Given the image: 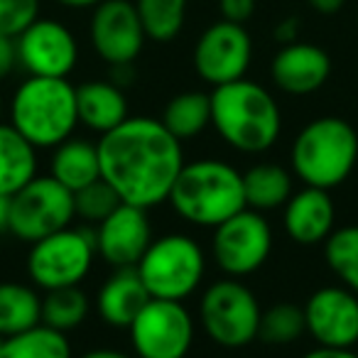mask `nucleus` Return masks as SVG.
Listing matches in <instances>:
<instances>
[{
    "label": "nucleus",
    "mask_w": 358,
    "mask_h": 358,
    "mask_svg": "<svg viewBox=\"0 0 358 358\" xmlns=\"http://www.w3.org/2000/svg\"><path fill=\"white\" fill-rule=\"evenodd\" d=\"M101 179L108 182L123 204L150 211L169 199L185 167L182 143L159 118L130 115L99 138Z\"/></svg>",
    "instance_id": "obj_1"
},
{
    "label": "nucleus",
    "mask_w": 358,
    "mask_h": 358,
    "mask_svg": "<svg viewBox=\"0 0 358 358\" xmlns=\"http://www.w3.org/2000/svg\"><path fill=\"white\" fill-rule=\"evenodd\" d=\"M211 128L236 152L263 155L280 140L282 110L273 91L243 76L231 84L214 86Z\"/></svg>",
    "instance_id": "obj_2"
},
{
    "label": "nucleus",
    "mask_w": 358,
    "mask_h": 358,
    "mask_svg": "<svg viewBox=\"0 0 358 358\" xmlns=\"http://www.w3.org/2000/svg\"><path fill=\"white\" fill-rule=\"evenodd\" d=\"M167 204L187 224L214 231L226 219L245 209L243 172L216 157L185 162Z\"/></svg>",
    "instance_id": "obj_3"
},
{
    "label": "nucleus",
    "mask_w": 358,
    "mask_h": 358,
    "mask_svg": "<svg viewBox=\"0 0 358 358\" xmlns=\"http://www.w3.org/2000/svg\"><path fill=\"white\" fill-rule=\"evenodd\" d=\"M358 164V133L346 118L319 115L302 125L289 148V169L304 187L336 189Z\"/></svg>",
    "instance_id": "obj_4"
},
{
    "label": "nucleus",
    "mask_w": 358,
    "mask_h": 358,
    "mask_svg": "<svg viewBox=\"0 0 358 358\" xmlns=\"http://www.w3.org/2000/svg\"><path fill=\"white\" fill-rule=\"evenodd\" d=\"M8 118L37 150H55L79 128L76 86L69 79L27 76L13 91Z\"/></svg>",
    "instance_id": "obj_5"
},
{
    "label": "nucleus",
    "mask_w": 358,
    "mask_h": 358,
    "mask_svg": "<svg viewBox=\"0 0 358 358\" xmlns=\"http://www.w3.org/2000/svg\"><path fill=\"white\" fill-rule=\"evenodd\" d=\"M135 270L150 297L185 302L204 282L206 253L192 236L164 234L152 238Z\"/></svg>",
    "instance_id": "obj_6"
},
{
    "label": "nucleus",
    "mask_w": 358,
    "mask_h": 358,
    "mask_svg": "<svg viewBox=\"0 0 358 358\" xmlns=\"http://www.w3.org/2000/svg\"><path fill=\"white\" fill-rule=\"evenodd\" d=\"M260 307L258 297L238 278H224L211 282L201 292L199 322L204 334L221 348H245L258 338Z\"/></svg>",
    "instance_id": "obj_7"
},
{
    "label": "nucleus",
    "mask_w": 358,
    "mask_h": 358,
    "mask_svg": "<svg viewBox=\"0 0 358 358\" xmlns=\"http://www.w3.org/2000/svg\"><path fill=\"white\" fill-rule=\"evenodd\" d=\"M99 250L89 226H69L32 243L27 253V278L42 292L76 287L91 273Z\"/></svg>",
    "instance_id": "obj_8"
},
{
    "label": "nucleus",
    "mask_w": 358,
    "mask_h": 358,
    "mask_svg": "<svg viewBox=\"0 0 358 358\" xmlns=\"http://www.w3.org/2000/svg\"><path fill=\"white\" fill-rule=\"evenodd\" d=\"M76 219L74 194L50 174H37L30 185L10 196V231L22 243H37Z\"/></svg>",
    "instance_id": "obj_9"
},
{
    "label": "nucleus",
    "mask_w": 358,
    "mask_h": 358,
    "mask_svg": "<svg viewBox=\"0 0 358 358\" xmlns=\"http://www.w3.org/2000/svg\"><path fill=\"white\" fill-rule=\"evenodd\" d=\"M128 336L135 358H187L196 324L185 302L152 297L128 327Z\"/></svg>",
    "instance_id": "obj_10"
},
{
    "label": "nucleus",
    "mask_w": 358,
    "mask_h": 358,
    "mask_svg": "<svg viewBox=\"0 0 358 358\" xmlns=\"http://www.w3.org/2000/svg\"><path fill=\"white\" fill-rule=\"evenodd\" d=\"M273 253V226L265 214L243 209L219 224L211 236V258L226 278H248Z\"/></svg>",
    "instance_id": "obj_11"
},
{
    "label": "nucleus",
    "mask_w": 358,
    "mask_h": 358,
    "mask_svg": "<svg viewBox=\"0 0 358 358\" xmlns=\"http://www.w3.org/2000/svg\"><path fill=\"white\" fill-rule=\"evenodd\" d=\"M253 64V37L245 25L216 20L196 37L192 66L209 86H224L248 74Z\"/></svg>",
    "instance_id": "obj_12"
},
{
    "label": "nucleus",
    "mask_w": 358,
    "mask_h": 358,
    "mask_svg": "<svg viewBox=\"0 0 358 358\" xmlns=\"http://www.w3.org/2000/svg\"><path fill=\"white\" fill-rule=\"evenodd\" d=\"M17 69L27 76L69 79L79 64V40L69 25L55 17H37L22 35L15 37Z\"/></svg>",
    "instance_id": "obj_13"
},
{
    "label": "nucleus",
    "mask_w": 358,
    "mask_h": 358,
    "mask_svg": "<svg viewBox=\"0 0 358 358\" xmlns=\"http://www.w3.org/2000/svg\"><path fill=\"white\" fill-rule=\"evenodd\" d=\"M89 42L94 55L108 66L135 64L148 35L133 0H103L96 6L89 17Z\"/></svg>",
    "instance_id": "obj_14"
},
{
    "label": "nucleus",
    "mask_w": 358,
    "mask_h": 358,
    "mask_svg": "<svg viewBox=\"0 0 358 358\" xmlns=\"http://www.w3.org/2000/svg\"><path fill=\"white\" fill-rule=\"evenodd\" d=\"M307 334L317 346L353 348L358 341V294L343 285L314 289L304 302Z\"/></svg>",
    "instance_id": "obj_15"
},
{
    "label": "nucleus",
    "mask_w": 358,
    "mask_h": 358,
    "mask_svg": "<svg viewBox=\"0 0 358 358\" xmlns=\"http://www.w3.org/2000/svg\"><path fill=\"white\" fill-rule=\"evenodd\" d=\"M94 236L99 258L113 270L135 268L155 238L148 211L130 204H120L108 219L101 221Z\"/></svg>",
    "instance_id": "obj_16"
},
{
    "label": "nucleus",
    "mask_w": 358,
    "mask_h": 358,
    "mask_svg": "<svg viewBox=\"0 0 358 358\" xmlns=\"http://www.w3.org/2000/svg\"><path fill=\"white\" fill-rule=\"evenodd\" d=\"M331 57L324 47L314 42H289L270 59V81L280 94L287 96H312L324 89L331 76Z\"/></svg>",
    "instance_id": "obj_17"
},
{
    "label": "nucleus",
    "mask_w": 358,
    "mask_h": 358,
    "mask_svg": "<svg viewBox=\"0 0 358 358\" xmlns=\"http://www.w3.org/2000/svg\"><path fill=\"white\" fill-rule=\"evenodd\" d=\"M282 226L292 243L312 248L324 245V241L336 229V204L331 192L317 187H302L282 206Z\"/></svg>",
    "instance_id": "obj_18"
},
{
    "label": "nucleus",
    "mask_w": 358,
    "mask_h": 358,
    "mask_svg": "<svg viewBox=\"0 0 358 358\" xmlns=\"http://www.w3.org/2000/svg\"><path fill=\"white\" fill-rule=\"evenodd\" d=\"M150 292L145 282L140 280L135 268L113 270L108 280L96 292V312L101 322L108 324L110 329H125L133 324V319L140 314V309L150 302Z\"/></svg>",
    "instance_id": "obj_19"
},
{
    "label": "nucleus",
    "mask_w": 358,
    "mask_h": 358,
    "mask_svg": "<svg viewBox=\"0 0 358 358\" xmlns=\"http://www.w3.org/2000/svg\"><path fill=\"white\" fill-rule=\"evenodd\" d=\"M76 110H79V125L99 138L130 118L125 89H120L110 79H89L76 86Z\"/></svg>",
    "instance_id": "obj_20"
},
{
    "label": "nucleus",
    "mask_w": 358,
    "mask_h": 358,
    "mask_svg": "<svg viewBox=\"0 0 358 358\" xmlns=\"http://www.w3.org/2000/svg\"><path fill=\"white\" fill-rule=\"evenodd\" d=\"M50 177H55L71 194L94 185L96 179H101L99 145L91 143L89 138L71 135L69 140H64V143L52 150Z\"/></svg>",
    "instance_id": "obj_21"
},
{
    "label": "nucleus",
    "mask_w": 358,
    "mask_h": 358,
    "mask_svg": "<svg viewBox=\"0 0 358 358\" xmlns=\"http://www.w3.org/2000/svg\"><path fill=\"white\" fill-rule=\"evenodd\" d=\"M294 194V174L292 169L278 162H258L243 172V196L245 209L268 211L282 209Z\"/></svg>",
    "instance_id": "obj_22"
},
{
    "label": "nucleus",
    "mask_w": 358,
    "mask_h": 358,
    "mask_svg": "<svg viewBox=\"0 0 358 358\" xmlns=\"http://www.w3.org/2000/svg\"><path fill=\"white\" fill-rule=\"evenodd\" d=\"M37 177V148L0 120V194L13 196Z\"/></svg>",
    "instance_id": "obj_23"
},
{
    "label": "nucleus",
    "mask_w": 358,
    "mask_h": 358,
    "mask_svg": "<svg viewBox=\"0 0 358 358\" xmlns=\"http://www.w3.org/2000/svg\"><path fill=\"white\" fill-rule=\"evenodd\" d=\"M162 125L179 140H194L211 128V94L199 89L179 91L164 103Z\"/></svg>",
    "instance_id": "obj_24"
},
{
    "label": "nucleus",
    "mask_w": 358,
    "mask_h": 358,
    "mask_svg": "<svg viewBox=\"0 0 358 358\" xmlns=\"http://www.w3.org/2000/svg\"><path fill=\"white\" fill-rule=\"evenodd\" d=\"M42 324V297L35 285L0 282V336L10 338Z\"/></svg>",
    "instance_id": "obj_25"
},
{
    "label": "nucleus",
    "mask_w": 358,
    "mask_h": 358,
    "mask_svg": "<svg viewBox=\"0 0 358 358\" xmlns=\"http://www.w3.org/2000/svg\"><path fill=\"white\" fill-rule=\"evenodd\" d=\"M148 42L169 45L187 25L189 0H133Z\"/></svg>",
    "instance_id": "obj_26"
},
{
    "label": "nucleus",
    "mask_w": 358,
    "mask_h": 358,
    "mask_svg": "<svg viewBox=\"0 0 358 358\" xmlns=\"http://www.w3.org/2000/svg\"><path fill=\"white\" fill-rule=\"evenodd\" d=\"M0 358H74L66 334L50 329L45 324L3 341Z\"/></svg>",
    "instance_id": "obj_27"
},
{
    "label": "nucleus",
    "mask_w": 358,
    "mask_h": 358,
    "mask_svg": "<svg viewBox=\"0 0 358 358\" xmlns=\"http://www.w3.org/2000/svg\"><path fill=\"white\" fill-rule=\"evenodd\" d=\"M89 312H91V299L81 289V285H76V287L50 289L42 297V324L50 329H57L62 334H69L74 329H79L89 319Z\"/></svg>",
    "instance_id": "obj_28"
},
{
    "label": "nucleus",
    "mask_w": 358,
    "mask_h": 358,
    "mask_svg": "<svg viewBox=\"0 0 358 358\" xmlns=\"http://www.w3.org/2000/svg\"><path fill=\"white\" fill-rule=\"evenodd\" d=\"M324 263L343 287L358 294V224L334 229L324 241Z\"/></svg>",
    "instance_id": "obj_29"
},
{
    "label": "nucleus",
    "mask_w": 358,
    "mask_h": 358,
    "mask_svg": "<svg viewBox=\"0 0 358 358\" xmlns=\"http://www.w3.org/2000/svg\"><path fill=\"white\" fill-rule=\"evenodd\" d=\"M307 334L304 309L294 302H278L263 309L258 338L268 346H289Z\"/></svg>",
    "instance_id": "obj_30"
},
{
    "label": "nucleus",
    "mask_w": 358,
    "mask_h": 358,
    "mask_svg": "<svg viewBox=\"0 0 358 358\" xmlns=\"http://www.w3.org/2000/svg\"><path fill=\"white\" fill-rule=\"evenodd\" d=\"M123 204L120 196L115 194V189L103 182V179H96L94 185L84 187L74 194V211L76 219H81L89 226H99L103 219H108L118 206Z\"/></svg>",
    "instance_id": "obj_31"
},
{
    "label": "nucleus",
    "mask_w": 358,
    "mask_h": 358,
    "mask_svg": "<svg viewBox=\"0 0 358 358\" xmlns=\"http://www.w3.org/2000/svg\"><path fill=\"white\" fill-rule=\"evenodd\" d=\"M42 0H0V35L15 40L40 17Z\"/></svg>",
    "instance_id": "obj_32"
},
{
    "label": "nucleus",
    "mask_w": 358,
    "mask_h": 358,
    "mask_svg": "<svg viewBox=\"0 0 358 358\" xmlns=\"http://www.w3.org/2000/svg\"><path fill=\"white\" fill-rule=\"evenodd\" d=\"M255 10H258V0H219L221 20L236 22V25L250 22Z\"/></svg>",
    "instance_id": "obj_33"
},
{
    "label": "nucleus",
    "mask_w": 358,
    "mask_h": 358,
    "mask_svg": "<svg viewBox=\"0 0 358 358\" xmlns=\"http://www.w3.org/2000/svg\"><path fill=\"white\" fill-rule=\"evenodd\" d=\"M15 69H17L15 40L0 35V81H6Z\"/></svg>",
    "instance_id": "obj_34"
},
{
    "label": "nucleus",
    "mask_w": 358,
    "mask_h": 358,
    "mask_svg": "<svg viewBox=\"0 0 358 358\" xmlns=\"http://www.w3.org/2000/svg\"><path fill=\"white\" fill-rule=\"evenodd\" d=\"M299 20L294 15H287V17H282V20L275 25V30H273V37H275V42H280V45H289V42H297L299 40Z\"/></svg>",
    "instance_id": "obj_35"
},
{
    "label": "nucleus",
    "mask_w": 358,
    "mask_h": 358,
    "mask_svg": "<svg viewBox=\"0 0 358 358\" xmlns=\"http://www.w3.org/2000/svg\"><path fill=\"white\" fill-rule=\"evenodd\" d=\"M302 358H358L353 348H334V346H314Z\"/></svg>",
    "instance_id": "obj_36"
},
{
    "label": "nucleus",
    "mask_w": 358,
    "mask_h": 358,
    "mask_svg": "<svg viewBox=\"0 0 358 358\" xmlns=\"http://www.w3.org/2000/svg\"><path fill=\"white\" fill-rule=\"evenodd\" d=\"M309 10H314L317 15H336L346 8V0H304Z\"/></svg>",
    "instance_id": "obj_37"
},
{
    "label": "nucleus",
    "mask_w": 358,
    "mask_h": 358,
    "mask_svg": "<svg viewBox=\"0 0 358 358\" xmlns=\"http://www.w3.org/2000/svg\"><path fill=\"white\" fill-rule=\"evenodd\" d=\"M113 84H118L120 89H128L135 81V64H120V66H110V76Z\"/></svg>",
    "instance_id": "obj_38"
},
{
    "label": "nucleus",
    "mask_w": 358,
    "mask_h": 358,
    "mask_svg": "<svg viewBox=\"0 0 358 358\" xmlns=\"http://www.w3.org/2000/svg\"><path fill=\"white\" fill-rule=\"evenodd\" d=\"M79 358H135V353L130 356V353L118 351V348H91V351L81 353Z\"/></svg>",
    "instance_id": "obj_39"
},
{
    "label": "nucleus",
    "mask_w": 358,
    "mask_h": 358,
    "mask_svg": "<svg viewBox=\"0 0 358 358\" xmlns=\"http://www.w3.org/2000/svg\"><path fill=\"white\" fill-rule=\"evenodd\" d=\"M57 6L66 8V10H94L96 6H101L103 0H55Z\"/></svg>",
    "instance_id": "obj_40"
},
{
    "label": "nucleus",
    "mask_w": 358,
    "mask_h": 358,
    "mask_svg": "<svg viewBox=\"0 0 358 358\" xmlns=\"http://www.w3.org/2000/svg\"><path fill=\"white\" fill-rule=\"evenodd\" d=\"M10 231V196L0 194V236Z\"/></svg>",
    "instance_id": "obj_41"
},
{
    "label": "nucleus",
    "mask_w": 358,
    "mask_h": 358,
    "mask_svg": "<svg viewBox=\"0 0 358 358\" xmlns=\"http://www.w3.org/2000/svg\"><path fill=\"white\" fill-rule=\"evenodd\" d=\"M3 113H6V101H3V94H0V120H3Z\"/></svg>",
    "instance_id": "obj_42"
},
{
    "label": "nucleus",
    "mask_w": 358,
    "mask_h": 358,
    "mask_svg": "<svg viewBox=\"0 0 358 358\" xmlns=\"http://www.w3.org/2000/svg\"><path fill=\"white\" fill-rule=\"evenodd\" d=\"M3 341H6V338H3V336H0V348H3Z\"/></svg>",
    "instance_id": "obj_43"
}]
</instances>
